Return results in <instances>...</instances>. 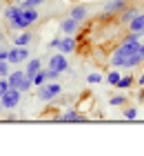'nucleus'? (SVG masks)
<instances>
[{"label":"nucleus","mask_w":144,"mask_h":156,"mask_svg":"<svg viewBox=\"0 0 144 156\" xmlns=\"http://www.w3.org/2000/svg\"><path fill=\"white\" fill-rule=\"evenodd\" d=\"M133 83H135L133 76L126 74V76H122L120 80H118V85H115V87H118V89H129V87H133Z\"/></svg>","instance_id":"19"},{"label":"nucleus","mask_w":144,"mask_h":156,"mask_svg":"<svg viewBox=\"0 0 144 156\" xmlns=\"http://www.w3.org/2000/svg\"><path fill=\"white\" fill-rule=\"evenodd\" d=\"M69 16L75 18L78 23H82V20H86V16H89V7H86V5H73Z\"/></svg>","instance_id":"8"},{"label":"nucleus","mask_w":144,"mask_h":156,"mask_svg":"<svg viewBox=\"0 0 144 156\" xmlns=\"http://www.w3.org/2000/svg\"><path fill=\"white\" fill-rule=\"evenodd\" d=\"M31 34H27L25 29L20 31V34H13V45H18V47H27L29 42H31Z\"/></svg>","instance_id":"15"},{"label":"nucleus","mask_w":144,"mask_h":156,"mask_svg":"<svg viewBox=\"0 0 144 156\" xmlns=\"http://www.w3.org/2000/svg\"><path fill=\"white\" fill-rule=\"evenodd\" d=\"M20 13H22V7H20L18 2H13V5H9L5 9V20H13L16 16H20Z\"/></svg>","instance_id":"16"},{"label":"nucleus","mask_w":144,"mask_h":156,"mask_svg":"<svg viewBox=\"0 0 144 156\" xmlns=\"http://www.w3.org/2000/svg\"><path fill=\"white\" fill-rule=\"evenodd\" d=\"M2 109H5V107H2V101H0V114H2Z\"/></svg>","instance_id":"34"},{"label":"nucleus","mask_w":144,"mask_h":156,"mask_svg":"<svg viewBox=\"0 0 144 156\" xmlns=\"http://www.w3.org/2000/svg\"><path fill=\"white\" fill-rule=\"evenodd\" d=\"M60 45H62V38L60 36H55L51 42H49V47H51V49H60Z\"/></svg>","instance_id":"30"},{"label":"nucleus","mask_w":144,"mask_h":156,"mask_svg":"<svg viewBox=\"0 0 144 156\" xmlns=\"http://www.w3.org/2000/svg\"><path fill=\"white\" fill-rule=\"evenodd\" d=\"M42 69V62H40V58H29L27 60V67H25V74L29 76V78H33L35 74H38Z\"/></svg>","instance_id":"10"},{"label":"nucleus","mask_w":144,"mask_h":156,"mask_svg":"<svg viewBox=\"0 0 144 156\" xmlns=\"http://www.w3.org/2000/svg\"><path fill=\"white\" fill-rule=\"evenodd\" d=\"M49 67H51V69H58V72H67V69H69V60H67V54H53L51 56V58H49Z\"/></svg>","instance_id":"5"},{"label":"nucleus","mask_w":144,"mask_h":156,"mask_svg":"<svg viewBox=\"0 0 144 156\" xmlns=\"http://www.w3.org/2000/svg\"><path fill=\"white\" fill-rule=\"evenodd\" d=\"M100 80H102V76H100L98 72H93V74H89V76H86V83H89V85H98Z\"/></svg>","instance_id":"25"},{"label":"nucleus","mask_w":144,"mask_h":156,"mask_svg":"<svg viewBox=\"0 0 144 156\" xmlns=\"http://www.w3.org/2000/svg\"><path fill=\"white\" fill-rule=\"evenodd\" d=\"M47 83V69H40L38 74L33 76V87H40V85Z\"/></svg>","instance_id":"20"},{"label":"nucleus","mask_w":144,"mask_h":156,"mask_svg":"<svg viewBox=\"0 0 144 156\" xmlns=\"http://www.w3.org/2000/svg\"><path fill=\"white\" fill-rule=\"evenodd\" d=\"M138 13H140V9H138V7L129 5V7H126V9L120 13L118 18H120V23H122V25H126V27H129V23H131V20H133L135 16H138Z\"/></svg>","instance_id":"9"},{"label":"nucleus","mask_w":144,"mask_h":156,"mask_svg":"<svg viewBox=\"0 0 144 156\" xmlns=\"http://www.w3.org/2000/svg\"><path fill=\"white\" fill-rule=\"evenodd\" d=\"M11 85H9V78H0V98H2L7 94V89H9Z\"/></svg>","instance_id":"24"},{"label":"nucleus","mask_w":144,"mask_h":156,"mask_svg":"<svg viewBox=\"0 0 144 156\" xmlns=\"http://www.w3.org/2000/svg\"><path fill=\"white\" fill-rule=\"evenodd\" d=\"M140 36H142V34H138V31H129L122 40H124V42H140Z\"/></svg>","instance_id":"23"},{"label":"nucleus","mask_w":144,"mask_h":156,"mask_svg":"<svg viewBox=\"0 0 144 156\" xmlns=\"http://www.w3.org/2000/svg\"><path fill=\"white\" fill-rule=\"evenodd\" d=\"M129 29L131 31H138V34H144V11H140L131 23H129Z\"/></svg>","instance_id":"14"},{"label":"nucleus","mask_w":144,"mask_h":156,"mask_svg":"<svg viewBox=\"0 0 144 156\" xmlns=\"http://www.w3.org/2000/svg\"><path fill=\"white\" fill-rule=\"evenodd\" d=\"M7 58H9V49H2V47H0V60H7ZM7 62H9V60H7Z\"/></svg>","instance_id":"31"},{"label":"nucleus","mask_w":144,"mask_h":156,"mask_svg":"<svg viewBox=\"0 0 144 156\" xmlns=\"http://www.w3.org/2000/svg\"><path fill=\"white\" fill-rule=\"evenodd\" d=\"M138 83H140V87H144V72H142V76H140V80H138Z\"/></svg>","instance_id":"32"},{"label":"nucleus","mask_w":144,"mask_h":156,"mask_svg":"<svg viewBox=\"0 0 144 156\" xmlns=\"http://www.w3.org/2000/svg\"><path fill=\"white\" fill-rule=\"evenodd\" d=\"M120 78H122V74L118 72V69H111V72L106 74V78H104V80H106V85H111V87H115Z\"/></svg>","instance_id":"17"},{"label":"nucleus","mask_w":144,"mask_h":156,"mask_svg":"<svg viewBox=\"0 0 144 156\" xmlns=\"http://www.w3.org/2000/svg\"><path fill=\"white\" fill-rule=\"evenodd\" d=\"M42 2H45V0H27V2H22L20 7H22V9H29V7H35V9H38Z\"/></svg>","instance_id":"27"},{"label":"nucleus","mask_w":144,"mask_h":156,"mask_svg":"<svg viewBox=\"0 0 144 156\" xmlns=\"http://www.w3.org/2000/svg\"><path fill=\"white\" fill-rule=\"evenodd\" d=\"M9 65H20V62H27L29 60V49L27 47H13V49H9Z\"/></svg>","instance_id":"4"},{"label":"nucleus","mask_w":144,"mask_h":156,"mask_svg":"<svg viewBox=\"0 0 144 156\" xmlns=\"http://www.w3.org/2000/svg\"><path fill=\"white\" fill-rule=\"evenodd\" d=\"M22 16L29 20V23H38V9H35V7H29V9H22Z\"/></svg>","instance_id":"18"},{"label":"nucleus","mask_w":144,"mask_h":156,"mask_svg":"<svg viewBox=\"0 0 144 156\" xmlns=\"http://www.w3.org/2000/svg\"><path fill=\"white\" fill-rule=\"evenodd\" d=\"M58 120L60 123H84V116L80 114V112H75V109H67L62 116H58Z\"/></svg>","instance_id":"7"},{"label":"nucleus","mask_w":144,"mask_h":156,"mask_svg":"<svg viewBox=\"0 0 144 156\" xmlns=\"http://www.w3.org/2000/svg\"><path fill=\"white\" fill-rule=\"evenodd\" d=\"M60 91H62V85L58 80H51L38 87V98L40 101H55V96H60Z\"/></svg>","instance_id":"1"},{"label":"nucleus","mask_w":144,"mask_h":156,"mask_svg":"<svg viewBox=\"0 0 144 156\" xmlns=\"http://www.w3.org/2000/svg\"><path fill=\"white\" fill-rule=\"evenodd\" d=\"M60 29H62V34H67V36H75L78 31H80V23H78L75 18H67V20H62L60 23Z\"/></svg>","instance_id":"6"},{"label":"nucleus","mask_w":144,"mask_h":156,"mask_svg":"<svg viewBox=\"0 0 144 156\" xmlns=\"http://www.w3.org/2000/svg\"><path fill=\"white\" fill-rule=\"evenodd\" d=\"M20 96H22V91H20L18 87H9V89H7V94L0 98V101H2V107L5 109L18 107V105H20Z\"/></svg>","instance_id":"3"},{"label":"nucleus","mask_w":144,"mask_h":156,"mask_svg":"<svg viewBox=\"0 0 144 156\" xmlns=\"http://www.w3.org/2000/svg\"><path fill=\"white\" fill-rule=\"evenodd\" d=\"M129 7V0H109L102 7V18H111V16H120Z\"/></svg>","instance_id":"2"},{"label":"nucleus","mask_w":144,"mask_h":156,"mask_svg":"<svg viewBox=\"0 0 144 156\" xmlns=\"http://www.w3.org/2000/svg\"><path fill=\"white\" fill-rule=\"evenodd\" d=\"M25 69H13V72H9V76H7V78H9V85H11V87H20V83H22L25 80Z\"/></svg>","instance_id":"13"},{"label":"nucleus","mask_w":144,"mask_h":156,"mask_svg":"<svg viewBox=\"0 0 144 156\" xmlns=\"http://www.w3.org/2000/svg\"><path fill=\"white\" fill-rule=\"evenodd\" d=\"M75 49H78L75 36H64L62 38V45H60V51L62 54H71V51H75Z\"/></svg>","instance_id":"11"},{"label":"nucleus","mask_w":144,"mask_h":156,"mask_svg":"<svg viewBox=\"0 0 144 156\" xmlns=\"http://www.w3.org/2000/svg\"><path fill=\"white\" fill-rule=\"evenodd\" d=\"M109 105H111V107H120V105H126V96H113V98H109Z\"/></svg>","instance_id":"21"},{"label":"nucleus","mask_w":144,"mask_h":156,"mask_svg":"<svg viewBox=\"0 0 144 156\" xmlns=\"http://www.w3.org/2000/svg\"><path fill=\"white\" fill-rule=\"evenodd\" d=\"M13 2H18V5H22V2H27V0H13Z\"/></svg>","instance_id":"33"},{"label":"nucleus","mask_w":144,"mask_h":156,"mask_svg":"<svg viewBox=\"0 0 144 156\" xmlns=\"http://www.w3.org/2000/svg\"><path fill=\"white\" fill-rule=\"evenodd\" d=\"M58 76H60L58 69H51V67L47 69V80H58Z\"/></svg>","instance_id":"29"},{"label":"nucleus","mask_w":144,"mask_h":156,"mask_svg":"<svg viewBox=\"0 0 144 156\" xmlns=\"http://www.w3.org/2000/svg\"><path fill=\"white\" fill-rule=\"evenodd\" d=\"M7 76H9V62L0 60V78H7Z\"/></svg>","instance_id":"26"},{"label":"nucleus","mask_w":144,"mask_h":156,"mask_svg":"<svg viewBox=\"0 0 144 156\" xmlns=\"http://www.w3.org/2000/svg\"><path fill=\"white\" fill-rule=\"evenodd\" d=\"M33 87V78H29V76H25V80L22 83H20V91H22V94H25V91H29V89H31Z\"/></svg>","instance_id":"22"},{"label":"nucleus","mask_w":144,"mask_h":156,"mask_svg":"<svg viewBox=\"0 0 144 156\" xmlns=\"http://www.w3.org/2000/svg\"><path fill=\"white\" fill-rule=\"evenodd\" d=\"M135 116H138V109H135V107H126V109H124V118L133 120Z\"/></svg>","instance_id":"28"},{"label":"nucleus","mask_w":144,"mask_h":156,"mask_svg":"<svg viewBox=\"0 0 144 156\" xmlns=\"http://www.w3.org/2000/svg\"><path fill=\"white\" fill-rule=\"evenodd\" d=\"M7 23H9V27H11V29H18V31L29 29V27H31V23H29V20L22 16V13H20V16H16L13 20H7Z\"/></svg>","instance_id":"12"}]
</instances>
